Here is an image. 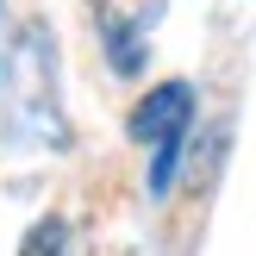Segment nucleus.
Listing matches in <instances>:
<instances>
[{"instance_id":"f257e3e1","label":"nucleus","mask_w":256,"mask_h":256,"mask_svg":"<svg viewBox=\"0 0 256 256\" xmlns=\"http://www.w3.org/2000/svg\"><path fill=\"white\" fill-rule=\"evenodd\" d=\"M188 119H194V88L188 82H162V88H150L132 106L125 132H132V144H162V138H182Z\"/></svg>"},{"instance_id":"f03ea898","label":"nucleus","mask_w":256,"mask_h":256,"mask_svg":"<svg viewBox=\"0 0 256 256\" xmlns=\"http://www.w3.org/2000/svg\"><path fill=\"white\" fill-rule=\"evenodd\" d=\"M182 150H188V132L182 138H162V144H156V156H150V194H169V188H175V169H182Z\"/></svg>"},{"instance_id":"7ed1b4c3","label":"nucleus","mask_w":256,"mask_h":256,"mask_svg":"<svg viewBox=\"0 0 256 256\" xmlns=\"http://www.w3.org/2000/svg\"><path fill=\"white\" fill-rule=\"evenodd\" d=\"M106 38H112V69L119 75H132V69H144V44H138V25H106Z\"/></svg>"},{"instance_id":"20e7f679","label":"nucleus","mask_w":256,"mask_h":256,"mask_svg":"<svg viewBox=\"0 0 256 256\" xmlns=\"http://www.w3.org/2000/svg\"><path fill=\"white\" fill-rule=\"evenodd\" d=\"M25 256H69V225H62V219H38Z\"/></svg>"}]
</instances>
